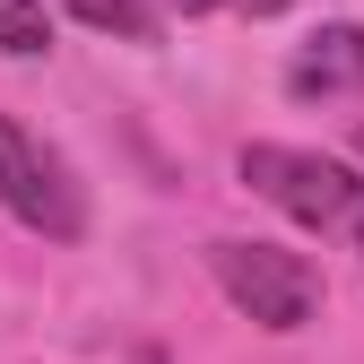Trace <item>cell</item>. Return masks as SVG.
Returning <instances> with one entry per match:
<instances>
[{
	"label": "cell",
	"instance_id": "6da1fadb",
	"mask_svg": "<svg viewBox=\"0 0 364 364\" xmlns=\"http://www.w3.org/2000/svg\"><path fill=\"white\" fill-rule=\"evenodd\" d=\"M208 269H217V287H225V304L243 312V321H260V330H312L321 321V269H312L304 252H287V243H208Z\"/></svg>",
	"mask_w": 364,
	"mask_h": 364
},
{
	"label": "cell",
	"instance_id": "7a4b0ae2",
	"mask_svg": "<svg viewBox=\"0 0 364 364\" xmlns=\"http://www.w3.org/2000/svg\"><path fill=\"white\" fill-rule=\"evenodd\" d=\"M235 173L252 182V191L278 208V217H295V225H355L364 217V182L338 165V156H321V148H278V139H252L243 156H235Z\"/></svg>",
	"mask_w": 364,
	"mask_h": 364
},
{
	"label": "cell",
	"instance_id": "3957f363",
	"mask_svg": "<svg viewBox=\"0 0 364 364\" xmlns=\"http://www.w3.org/2000/svg\"><path fill=\"white\" fill-rule=\"evenodd\" d=\"M0 208H9L18 225H35V235H53V243H78V225H87L78 182L61 173V156L35 148L9 113H0Z\"/></svg>",
	"mask_w": 364,
	"mask_h": 364
},
{
	"label": "cell",
	"instance_id": "277c9868",
	"mask_svg": "<svg viewBox=\"0 0 364 364\" xmlns=\"http://www.w3.org/2000/svg\"><path fill=\"white\" fill-rule=\"evenodd\" d=\"M287 96H364V26H321L287 61Z\"/></svg>",
	"mask_w": 364,
	"mask_h": 364
},
{
	"label": "cell",
	"instance_id": "5b68a950",
	"mask_svg": "<svg viewBox=\"0 0 364 364\" xmlns=\"http://www.w3.org/2000/svg\"><path fill=\"white\" fill-rule=\"evenodd\" d=\"M70 18L96 26V35H122V43H156L165 35V18L148 9V0H70Z\"/></svg>",
	"mask_w": 364,
	"mask_h": 364
},
{
	"label": "cell",
	"instance_id": "8992f818",
	"mask_svg": "<svg viewBox=\"0 0 364 364\" xmlns=\"http://www.w3.org/2000/svg\"><path fill=\"white\" fill-rule=\"evenodd\" d=\"M0 53H18V61L53 53V18H43V0H0Z\"/></svg>",
	"mask_w": 364,
	"mask_h": 364
},
{
	"label": "cell",
	"instance_id": "52a82bcc",
	"mask_svg": "<svg viewBox=\"0 0 364 364\" xmlns=\"http://www.w3.org/2000/svg\"><path fill=\"white\" fill-rule=\"evenodd\" d=\"M278 9H295V0H243V18H278Z\"/></svg>",
	"mask_w": 364,
	"mask_h": 364
},
{
	"label": "cell",
	"instance_id": "ba28073f",
	"mask_svg": "<svg viewBox=\"0 0 364 364\" xmlns=\"http://www.w3.org/2000/svg\"><path fill=\"white\" fill-rule=\"evenodd\" d=\"M173 9H208V0H173Z\"/></svg>",
	"mask_w": 364,
	"mask_h": 364
},
{
	"label": "cell",
	"instance_id": "9c48e42d",
	"mask_svg": "<svg viewBox=\"0 0 364 364\" xmlns=\"http://www.w3.org/2000/svg\"><path fill=\"white\" fill-rule=\"evenodd\" d=\"M355 252H364V217H355Z\"/></svg>",
	"mask_w": 364,
	"mask_h": 364
}]
</instances>
